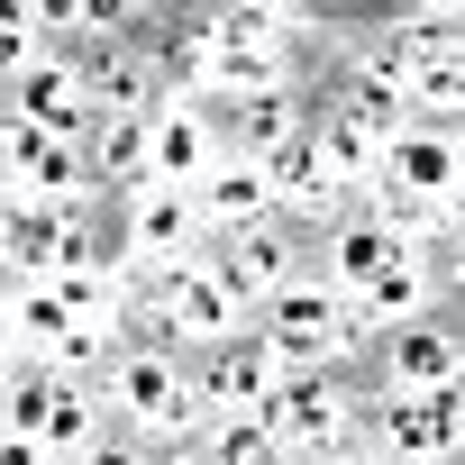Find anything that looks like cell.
Returning a JSON list of instances; mask_svg holds the SVG:
<instances>
[{
    "label": "cell",
    "instance_id": "6da1fadb",
    "mask_svg": "<svg viewBox=\"0 0 465 465\" xmlns=\"http://www.w3.org/2000/svg\"><path fill=\"white\" fill-rule=\"evenodd\" d=\"M101 401H110V429L155 447V456H192L210 438V392H201V365L183 347H155V338H128L101 374Z\"/></svg>",
    "mask_w": 465,
    "mask_h": 465
},
{
    "label": "cell",
    "instance_id": "7a4b0ae2",
    "mask_svg": "<svg viewBox=\"0 0 465 465\" xmlns=\"http://www.w3.org/2000/svg\"><path fill=\"white\" fill-rule=\"evenodd\" d=\"M256 338L274 347V365H283V374H365V356H374V338H365L356 302H347L338 283H320V274L283 283V292L256 311Z\"/></svg>",
    "mask_w": 465,
    "mask_h": 465
},
{
    "label": "cell",
    "instance_id": "3957f363",
    "mask_svg": "<svg viewBox=\"0 0 465 465\" xmlns=\"http://www.w3.org/2000/svg\"><path fill=\"white\" fill-rule=\"evenodd\" d=\"M383 219H401L411 238H429L438 247V228H447V210L465 201V164H456V128H429V119H401L392 128V146H383V173H374V192H365Z\"/></svg>",
    "mask_w": 465,
    "mask_h": 465
},
{
    "label": "cell",
    "instance_id": "277c9868",
    "mask_svg": "<svg viewBox=\"0 0 465 465\" xmlns=\"http://www.w3.org/2000/svg\"><path fill=\"white\" fill-rule=\"evenodd\" d=\"M119 265H128L137 292H146V283H173V274H201V265H210V219H201V201L173 192V183L128 192V201H119Z\"/></svg>",
    "mask_w": 465,
    "mask_h": 465
},
{
    "label": "cell",
    "instance_id": "5b68a950",
    "mask_svg": "<svg viewBox=\"0 0 465 465\" xmlns=\"http://www.w3.org/2000/svg\"><path fill=\"white\" fill-rule=\"evenodd\" d=\"M74 201H110L92 173V146L28 128V119H0V210H74Z\"/></svg>",
    "mask_w": 465,
    "mask_h": 465
},
{
    "label": "cell",
    "instance_id": "8992f818",
    "mask_svg": "<svg viewBox=\"0 0 465 465\" xmlns=\"http://www.w3.org/2000/svg\"><path fill=\"white\" fill-rule=\"evenodd\" d=\"M128 329H137V338H155V347H183V356H219V347H238V338L256 329V311H247L238 292H228L210 265H201V274L146 283Z\"/></svg>",
    "mask_w": 465,
    "mask_h": 465
},
{
    "label": "cell",
    "instance_id": "52a82bcc",
    "mask_svg": "<svg viewBox=\"0 0 465 465\" xmlns=\"http://www.w3.org/2000/svg\"><path fill=\"white\" fill-rule=\"evenodd\" d=\"M365 401H374L365 374H283V392L265 401V420L283 429L292 456H320V447H356L365 438Z\"/></svg>",
    "mask_w": 465,
    "mask_h": 465
},
{
    "label": "cell",
    "instance_id": "ba28073f",
    "mask_svg": "<svg viewBox=\"0 0 465 465\" xmlns=\"http://www.w3.org/2000/svg\"><path fill=\"white\" fill-rule=\"evenodd\" d=\"M365 383H374V392H411V401H429V392L465 383V320H456V311H438V320H411V329L374 338Z\"/></svg>",
    "mask_w": 465,
    "mask_h": 465
},
{
    "label": "cell",
    "instance_id": "9c48e42d",
    "mask_svg": "<svg viewBox=\"0 0 465 465\" xmlns=\"http://www.w3.org/2000/svg\"><path fill=\"white\" fill-rule=\"evenodd\" d=\"M210 274L238 292L247 311H265L283 283L311 274V238H302L292 219H256V228H238V238H210Z\"/></svg>",
    "mask_w": 465,
    "mask_h": 465
},
{
    "label": "cell",
    "instance_id": "30bf717a",
    "mask_svg": "<svg viewBox=\"0 0 465 465\" xmlns=\"http://www.w3.org/2000/svg\"><path fill=\"white\" fill-rule=\"evenodd\" d=\"M411 247H429V238H411L401 219H383L374 201H356V210H338L320 238H311V274H320V283H338V292L356 302V292H365L392 256H411Z\"/></svg>",
    "mask_w": 465,
    "mask_h": 465
},
{
    "label": "cell",
    "instance_id": "8fae6325",
    "mask_svg": "<svg viewBox=\"0 0 465 465\" xmlns=\"http://www.w3.org/2000/svg\"><path fill=\"white\" fill-rule=\"evenodd\" d=\"M0 119H28V128H55V137H92V64L83 55H46V64H28V74H10L0 83Z\"/></svg>",
    "mask_w": 465,
    "mask_h": 465
},
{
    "label": "cell",
    "instance_id": "7c38bea8",
    "mask_svg": "<svg viewBox=\"0 0 465 465\" xmlns=\"http://www.w3.org/2000/svg\"><path fill=\"white\" fill-rule=\"evenodd\" d=\"M392 128H401V119H383V110H356V101H311V137H320V164L338 173V192H347V201H365V192H374Z\"/></svg>",
    "mask_w": 465,
    "mask_h": 465
},
{
    "label": "cell",
    "instance_id": "4fadbf2b",
    "mask_svg": "<svg viewBox=\"0 0 465 465\" xmlns=\"http://www.w3.org/2000/svg\"><path fill=\"white\" fill-rule=\"evenodd\" d=\"M365 456L374 465H465L447 411L438 401H411V392H374L365 401Z\"/></svg>",
    "mask_w": 465,
    "mask_h": 465
},
{
    "label": "cell",
    "instance_id": "5bb4252c",
    "mask_svg": "<svg viewBox=\"0 0 465 465\" xmlns=\"http://www.w3.org/2000/svg\"><path fill=\"white\" fill-rule=\"evenodd\" d=\"M447 311V265H438V247H411V256H392L365 292H356V320H365V338H392V329H411V320H438Z\"/></svg>",
    "mask_w": 465,
    "mask_h": 465
},
{
    "label": "cell",
    "instance_id": "9a60e30c",
    "mask_svg": "<svg viewBox=\"0 0 465 465\" xmlns=\"http://www.w3.org/2000/svg\"><path fill=\"white\" fill-rule=\"evenodd\" d=\"M219 164H228V128H219V110H210V101H164V110H155V183L192 192V183L219 173Z\"/></svg>",
    "mask_w": 465,
    "mask_h": 465
},
{
    "label": "cell",
    "instance_id": "2e32d148",
    "mask_svg": "<svg viewBox=\"0 0 465 465\" xmlns=\"http://www.w3.org/2000/svg\"><path fill=\"white\" fill-rule=\"evenodd\" d=\"M92 64V110L101 119H137V110H164V74H155V37H110L83 55Z\"/></svg>",
    "mask_w": 465,
    "mask_h": 465
},
{
    "label": "cell",
    "instance_id": "e0dca14e",
    "mask_svg": "<svg viewBox=\"0 0 465 465\" xmlns=\"http://www.w3.org/2000/svg\"><path fill=\"white\" fill-rule=\"evenodd\" d=\"M201 365V392H210V420H238V411H265L274 392H283V365H274V347L247 329L238 347H219V356H192Z\"/></svg>",
    "mask_w": 465,
    "mask_h": 465
},
{
    "label": "cell",
    "instance_id": "ac0fdd59",
    "mask_svg": "<svg viewBox=\"0 0 465 465\" xmlns=\"http://www.w3.org/2000/svg\"><path fill=\"white\" fill-rule=\"evenodd\" d=\"M192 201H201V219H210V238H238V228L274 219V183H265V164H256V155H228L219 173H201V183H192Z\"/></svg>",
    "mask_w": 465,
    "mask_h": 465
},
{
    "label": "cell",
    "instance_id": "d6986e66",
    "mask_svg": "<svg viewBox=\"0 0 465 465\" xmlns=\"http://www.w3.org/2000/svg\"><path fill=\"white\" fill-rule=\"evenodd\" d=\"M83 146H92V173H101L110 201H128V192L155 183V110H137V119H92Z\"/></svg>",
    "mask_w": 465,
    "mask_h": 465
},
{
    "label": "cell",
    "instance_id": "ffe728a7",
    "mask_svg": "<svg viewBox=\"0 0 465 465\" xmlns=\"http://www.w3.org/2000/svg\"><path fill=\"white\" fill-rule=\"evenodd\" d=\"M311 101L320 92H256V101H228L219 110V128H228V155H274V146H292L302 128H311Z\"/></svg>",
    "mask_w": 465,
    "mask_h": 465
},
{
    "label": "cell",
    "instance_id": "44dd1931",
    "mask_svg": "<svg viewBox=\"0 0 465 465\" xmlns=\"http://www.w3.org/2000/svg\"><path fill=\"white\" fill-rule=\"evenodd\" d=\"M0 274L55 283L64 274V210H0Z\"/></svg>",
    "mask_w": 465,
    "mask_h": 465
},
{
    "label": "cell",
    "instance_id": "7402d4cb",
    "mask_svg": "<svg viewBox=\"0 0 465 465\" xmlns=\"http://www.w3.org/2000/svg\"><path fill=\"white\" fill-rule=\"evenodd\" d=\"M401 110L429 119V128H465V46L411 55V92H401Z\"/></svg>",
    "mask_w": 465,
    "mask_h": 465
},
{
    "label": "cell",
    "instance_id": "603a6c76",
    "mask_svg": "<svg viewBox=\"0 0 465 465\" xmlns=\"http://www.w3.org/2000/svg\"><path fill=\"white\" fill-rule=\"evenodd\" d=\"M101 438H110V401H101V383H64V392H55V420H46L37 447H46L55 465H83Z\"/></svg>",
    "mask_w": 465,
    "mask_h": 465
},
{
    "label": "cell",
    "instance_id": "cb8c5ba5",
    "mask_svg": "<svg viewBox=\"0 0 465 465\" xmlns=\"http://www.w3.org/2000/svg\"><path fill=\"white\" fill-rule=\"evenodd\" d=\"M201 465H292V447H283V429L265 420V411H238V420H210V438L192 447Z\"/></svg>",
    "mask_w": 465,
    "mask_h": 465
},
{
    "label": "cell",
    "instance_id": "d4e9b609",
    "mask_svg": "<svg viewBox=\"0 0 465 465\" xmlns=\"http://www.w3.org/2000/svg\"><path fill=\"white\" fill-rule=\"evenodd\" d=\"M55 392H64V374H37V365H10L0 374V438H46V420H55Z\"/></svg>",
    "mask_w": 465,
    "mask_h": 465
},
{
    "label": "cell",
    "instance_id": "484cf974",
    "mask_svg": "<svg viewBox=\"0 0 465 465\" xmlns=\"http://www.w3.org/2000/svg\"><path fill=\"white\" fill-rule=\"evenodd\" d=\"M46 55H55V28H46V0H19V10L0 19V64H10V74H28V64H46ZM10 74H0V83H10Z\"/></svg>",
    "mask_w": 465,
    "mask_h": 465
},
{
    "label": "cell",
    "instance_id": "4316f807",
    "mask_svg": "<svg viewBox=\"0 0 465 465\" xmlns=\"http://www.w3.org/2000/svg\"><path fill=\"white\" fill-rule=\"evenodd\" d=\"M292 465H374V456H365V438H356V447H320V456H292Z\"/></svg>",
    "mask_w": 465,
    "mask_h": 465
},
{
    "label": "cell",
    "instance_id": "83f0119b",
    "mask_svg": "<svg viewBox=\"0 0 465 465\" xmlns=\"http://www.w3.org/2000/svg\"><path fill=\"white\" fill-rule=\"evenodd\" d=\"M438 265H447V311H465V247H456V256L438 247Z\"/></svg>",
    "mask_w": 465,
    "mask_h": 465
},
{
    "label": "cell",
    "instance_id": "f1b7e54d",
    "mask_svg": "<svg viewBox=\"0 0 465 465\" xmlns=\"http://www.w3.org/2000/svg\"><path fill=\"white\" fill-rule=\"evenodd\" d=\"M438 247H447V256H456V247H465V201H456V210H447V228H438Z\"/></svg>",
    "mask_w": 465,
    "mask_h": 465
},
{
    "label": "cell",
    "instance_id": "f546056e",
    "mask_svg": "<svg viewBox=\"0 0 465 465\" xmlns=\"http://www.w3.org/2000/svg\"><path fill=\"white\" fill-rule=\"evenodd\" d=\"M456 164H465V128H456Z\"/></svg>",
    "mask_w": 465,
    "mask_h": 465
}]
</instances>
